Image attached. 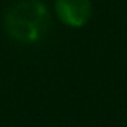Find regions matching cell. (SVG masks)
<instances>
[{"label": "cell", "instance_id": "1", "mask_svg": "<svg viewBox=\"0 0 127 127\" xmlns=\"http://www.w3.org/2000/svg\"><path fill=\"white\" fill-rule=\"evenodd\" d=\"M5 31L11 39L31 43L43 37L50 23L47 8L37 0H21L5 13Z\"/></svg>", "mask_w": 127, "mask_h": 127}, {"label": "cell", "instance_id": "2", "mask_svg": "<svg viewBox=\"0 0 127 127\" xmlns=\"http://www.w3.org/2000/svg\"><path fill=\"white\" fill-rule=\"evenodd\" d=\"M55 10L66 26L81 28L92 15V3L90 0H56Z\"/></svg>", "mask_w": 127, "mask_h": 127}]
</instances>
